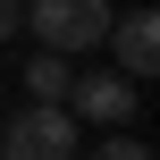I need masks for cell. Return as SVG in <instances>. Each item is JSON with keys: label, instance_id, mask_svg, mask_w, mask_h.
<instances>
[{"label": "cell", "instance_id": "cell-8", "mask_svg": "<svg viewBox=\"0 0 160 160\" xmlns=\"http://www.w3.org/2000/svg\"><path fill=\"white\" fill-rule=\"evenodd\" d=\"M135 8H152V0H135Z\"/></svg>", "mask_w": 160, "mask_h": 160}, {"label": "cell", "instance_id": "cell-1", "mask_svg": "<svg viewBox=\"0 0 160 160\" xmlns=\"http://www.w3.org/2000/svg\"><path fill=\"white\" fill-rule=\"evenodd\" d=\"M17 25H34L42 51L76 59V51H93L110 34V0H34V8H17Z\"/></svg>", "mask_w": 160, "mask_h": 160}, {"label": "cell", "instance_id": "cell-6", "mask_svg": "<svg viewBox=\"0 0 160 160\" xmlns=\"http://www.w3.org/2000/svg\"><path fill=\"white\" fill-rule=\"evenodd\" d=\"M93 160H152V143H135V135H101Z\"/></svg>", "mask_w": 160, "mask_h": 160}, {"label": "cell", "instance_id": "cell-5", "mask_svg": "<svg viewBox=\"0 0 160 160\" xmlns=\"http://www.w3.org/2000/svg\"><path fill=\"white\" fill-rule=\"evenodd\" d=\"M25 93H34V101H68V59H59V51H34V59H25Z\"/></svg>", "mask_w": 160, "mask_h": 160}, {"label": "cell", "instance_id": "cell-7", "mask_svg": "<svg viewBox=\"0 0 160 160\" xmlns=\"http://www.w3.org/2000/svg\"><path fill=\"white\" fill-rule=\"evenodd\" d=\"M8 34H17V0H0V42H8Z\"/></svg>", "mask_w": 160, "mask_h": 160}, {"label": "cell", "instance_id": "cell-2", "mask_svg": "<svg viewBox=\"0 0 160 160\" xmlns=\"http://www.w3.org/2000/svg\"><path fill=\"white\" fill-rule=\"evenodd\" d=\"M0 160H76V118L59 101H34L0 127Z\"/></svg>", "mask_w": 160, "mask_h": 160}, {"label": "cell", "instance_id": "cell-4", "mask_svg": "<svg viewBox=\"0 0 160 160\" xmlns=\"http://www.w3.org/2000/svg\"><path fill=\"white\" fill-rule=\"evenodd\" d=\"M101 42L118 51V76H127V84H143V76L160 68V17H152V8H127V17H110V34H101Z\"/></svg>", "mask_w": 160, "mask_h": 160}, {"label": "cell", "instance_id": "cell-3", "mask_svg": "<svg viewBox=\"0 0 160 160\" xmlns=\"http://www.w3.org/2000/svg\"><path fill=\"white\" fill-rule=\"evenodd\" d=\"M68 93H76V101H59V110H68V118H93V127H110V135H118V127L135 118V101H143V93H135V84L118 76V68L84 76V84H68Z\"/></svg>", "mask_w": 160, "mask_h": 160}]
</instances>
